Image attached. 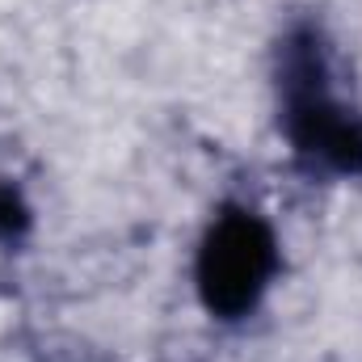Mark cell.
Segmentation results:
<instances>
[{"label": "cell", "mask_w": 362, "mask_h": 362, "mask_svg": "<svg viewBox=\"0 0 362 362\" xmlns=\"http://www.w3.org/2000/svg\"><path fill=\"white\" fill-rule=\"evenodd\" d=\"M278 89L291 148L329 173H362V114L333 93L320 38L312 30L286 38Z\"/></svg>", "instance_id": "cell-1"}, {"label": "cell", "mask_w": 362, "mask_h": 362, "mask_svg": "<svg viewBox=\"0 0 362 362\" xmlns=\"http://www.w3.org/2000/svg\"><path fill=\"white\" fill-rule=\"evenodd\" d=\"M278 274V240L270 223L249 206H223L198 249V295L211 316H249Z\"/></svg>", "instance_id": "cell-2"}, {"label": "cell", "mask_w": 362, "mask_h": 362, "mask_svg": "<svg viewBox=\"0 0 362 362\" xmlns=\"http://www.w3.org/2000/svg\"><path fill=\"white\" fill-rule=\"evenodd\" d=\"M30 228V206L21 198V189L13 181H0V245L21 240Z\"/></svg>", "instance_id": "cell-3"}]
</instances>
